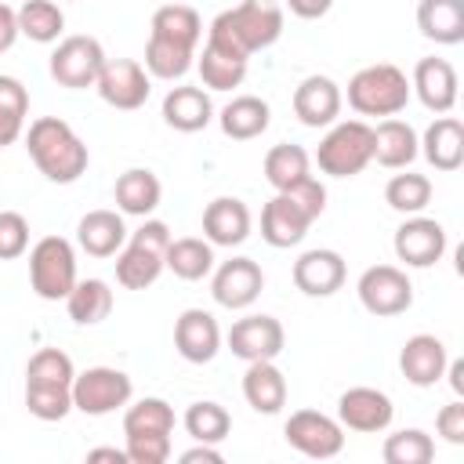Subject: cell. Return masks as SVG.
<instances>
[{
	"mask_svg": "<svg viewBox=\"0 0 464 464\" xmlns=\"http://www.w3.org/2000/svg\"><path fill=\"white\" fill-rule=\"evenodd\" d=\"M25 149H29V160L36 163V170L47 181H54V185L80 181V174L91 163L83 138L65 120H58V116L33 120L29 130H25Z\"/></svg>",
	"mask_w": 464,
	"mask_h": 464,
	"instance_id": "obj_1",
	"label": "cell"
},
{
	"mask_svg": "<svg viewBox=\"0 0 464 464\" xmlns=\"http://www.w3.org/2000/svg\"><path fill=\"white\" fill-rule=\"evenodd\" d=\"M279 36H283V7L268 4V0H243V4L221 11L207 29V40L236 51L243 58L272 47Z\"/></svg>",
	"mask_w": 464,
	"mask_h": 464,
	"instance_id": "obj_2",
	"label": "cell"
},
{
	"mask_svg": "<svg viewBox=\"0 0 464 464\" xmlns=\"http://www.w3.org/2000/svg\"><path fill=\"white\" fill-rule=\"evenodd\" d=\"M167 221H145L141 228L127 232V243L116 254V283L127 290H145L160 279L167 268V246H170Z\"/></svg>",
	"mask_w": 464,
	"mask_h": 464,
	"instance_id": "obj_3",
	"label": "cell"
},
{
	"mask_svg": "<svg viewBox=\"0 0 464 464\" xmlns=\"http://www.w3.org/2000/svg\"><path fill=\"white\" fill-rule=\"evenodd\" d=\"M410 102V76L392 65V62H377L359 69L348 80V105L359 116H399Z\"/></svg>",
	"mask_w": 464,
	"mask_h": 464,
	"instance_id": "obj_4",
	"label": "cell"
},
{
	"mask_svg": "<svg viewBox=\"0 0 464 464\" xmlns=\"http://www.w3.org/2000/svg\"><path fill=\"white\" fill-rule=\"evenodd\" d=\"M315 163L330 178H355L373 163V127L366 120L330 123L326 138L315 149Z\"/></svg>",
	"mask_w": 464,
	"mask_h": 464,
	"instance_id": "obj_5",
	"label": "cell"
},
{
	"mask_svg": "<svg viewBox=\"0 0 464 464\" xmlns=\"http://www.w3.org/2000/svg\"><path fill=\"white\" fill-rule=\"evenodd\" d=\"M29 283L44 301H65L76 286V250L65 236H44L29 250Z\"/></svg>",
	"mask_w": 464,
	"mask_h": 464,
	"instance_id": "obj_6",
	"label": "cell"
},
{
	"mask_svg": "<svg viewBox=\"0 0 464 464\" xmlns=\"http://www.w3.org/2000/svg\"><path fill=\"white\" fill-rule=\"evenodd\" d=\"M130 395H134V384L116 366H91L72 377V410H80L87 417L116 413L120 406L130 402Z\"/></svg>",
	"mask_w": 464,
	"mask_h": 464,
	"instance_id": "obj_7",
	"label": "cell"
},
{
	"mask_svg": "<svg viewBox=\"0 0 464 464\" xmlns=\"http://www.w3.org/2000/svg\"><path fill=\"white\" fill-rule=\"evenodd\" d=\"M105 65V47L94 40V36H65L58 40V47L51 51V80L58 87H69V91H83V87H94L98 83V72Z\"/></svg>",
	"mask_w": 464,
	"mask_h": 464,
	"instance_id": "obj_8",
	"label": "cell"
},
{
	"mask_svg": "<svg viewBox=\"0 0 464 464\" xmlns=\"http://www.w3.org/2000/svg\"><path fill=\"white\" fill-rule=\"evenodd\" d=\"M359 304L370 315H402L413 304V283L399 265H370L355 283Z\"/></svg>",
	"mask_w": 464,
	"mask_h": 464,
	"instance_id": "obj_9",
	"label": "cell"
},
{
	"mask_svg": "<svg viewBox=\"0 0 464 464\" xmlns=\"http://www.w3.org/2000/svg\"><path fill=\"white\" fill-rule=\"evenodd\" d=\"M283 439L297 453H304L312 460H330V457H337L344 450L341 420H334V417H326L319 410H294L286 417V424H283Z\"/></svg>",
	"mask_w": 464,
	"mask_h": 464,
	"instance_id": "obj_10",
	"label": "cell"
},
{
	"mask_svg": "<svg viewBox=\"0 0 464 464\" xmlns=\"http://www.w3.org/2000/svg\"><path fill=\"white\" fill-rule=\"evenodd\" d=\"M98 98L112 109H141L149 102V91H152V76L145 72L141 62L134 58H105L102 72H98V83H94Z\"/></svg>",
	"mask_w": 464,
	"mask_h": 464,
	"instance_id": "obj_11",
	"label": "cell"
},
{
	"mask_svg": "<svg viewBox=\"0 0 464 464\" xmlns=\"http://www.w3.org/2000/svg\"><path fill=\"white\" fill-rule=\"evenodd\" d=\"M395 257L406 265V268H431L435 261H442L446 254V228L435 221V218H424V214H410L399 228H395Z\"/></svg>",
	"mask_w": 464,
	"mask_h": 464,
	"instance_id": "obj_12",
	"label": "cell"
},
{
	"mask_svg": "<svg viewBox=\"0 0 464 464\" xmlns=\"http://www.w3.org/2000/svg\"><path fill=\"white\" fill-rule=\"evenodd\" d=\"M225 344L236 359L243 362H257V359H276L286 344L283 323L276 315H243L232 323V330L225 334Z\"/></svg>",
	"mask_w": 464,
	"mask_h": 464,
	"instance_id": "obj_13",
	"label": "cell"
},
{
	"mask_svg": "<svg viewBox=\"0 0 464 464\" xmlns=\"http://www.w3.org/2000/svg\"><path fill=\"white\" fill-rule=\"evenodd\" d=\"M265 290V272L254 257H232V261H221L214 279H210V294L221 308H250Z\"/></svg>",
	"mask_w": 464,
	"mask_h": 464,
	"instance_id": "obj_14",
	"label": "cell"
},
{
	"mask_svg": "<svg viewBox=\"0 0 464 464\" xmlns=\"http://www.w3.org/2000/svg\"><path fill=\"white\" fill-rule=\"evenodd\" d=\"M392 417H395V406L381 388L359 384V388L341 392V399H337V420L348 431L377 435V431H384L392 424Z\"/></svg>",
	"mask_w": 464,
	"mask_h": 464,
	"instance_id": "obj_15",
	"label": "cell"
},
{
	"mask_svg": "<svg viewBox=\"0 0 464 464\" xmlns=\"http://www.w3.org/2000/svg\"><path fill=\"white\" fill-rule=\"evenodd\" d=\"M312 221H315V218H312L290 192H276V196L265 203V210H261V239H265L268 246H276V250L297 246V243L304 239V232H308Z\"/></svg>",
	"mask_w": 464,
	"mask_h": 464,
	"instance_id": "obj_16",
	"label": "cell"
},
{
	"mask_svg": "<svg viewBox=\"0 0 464 464\" xmlns=\"http://www.w3.org/2000/svg\"><path fill=\"white\" fill-rule=\"evenodd\" d=\"M344 257L330 246H315V250H304L297 261H294V286L308 297H330L344 286Z\"/></svg>",
	"mask_w": 464,
	"mask_h": 464,
	"instance_id": "obj_17",
	"label": "cell"
},
{
	"mask_svg": "<svg viewBox=\"0 0 464 464\" xmlns=\"http://www.w3.org/2000/svg\"><path fill=\"white\" fill-rule=\"evenodd\" d=\"M410 91L420 98V105L435 116H446L457 105V69L446 58H420L410 76Z\"/></svg>",
	"mask_w": 464,
	"mask_h": 464,
	"instance_id": "obj_18",
	"label": "cell"
},
{
	"mask_svg": "<svg viewBox=\"0 0 464 464\" xmlns=\"http://www.w3.org/2000/svg\"><path fill=\"white\" fill-rule=\"evenodd\" d=\"M341 87L330 80V76H304L297 87H294V116L304 123V127H330L337 123L341 116Z\"/></svg>",
	"mask_w": 464,
	"mask_h": 464,
	"instance_id": "obj_19",
	"label": "cell"
},
{
	"mask_svg": "<svg viewBox=\"0 0 464 464\" xmlns=\"http://www.w3.org/2000/svg\"><path fill=\"white\" fill-rule=\"evenodd\" d=\"M174 348L185 362H210L221 352V326L203 308H185L174 323Z\"/></svg>",
	"mask_w": 464,
	"mask_h": 464,
	"instance_id": "obj_20",
	"label": "cell"
},
{
	"mask_svg": "<svg viewBox=\"0 0 464 464\" xmlns=\"http://www.w3.org/2000/svg\"><path fill=\"white\" fill-rule=\"evenodd\" d=\"M446 344L435 334H413L399 352V370L413 388H431L446 373Z\"/></svg>",
	"mask_w": 464,
	"mask_h": 464,
	"instance_id": "obj_21",
	"label": "cell"
},
{
	"mask_svg": "<svg viewBox=\"0 0 464 464\" xmlns=\"http://www.w3.org/2000/svg\"><path fill=\"white\" fill-rule=\"evenodd\" d=\"M250 236V207L236 196H218L203 210V239L210 246H239Z\"/></svg>",
	"mask_w": 464,
	"mask_h": 464,
	"instance_id": "obj_22",
	"label": "cell"
},
{
	"mask_svg": "<svg viewBox=\"0 0 464 464\" xmlns=\"http://www.w3.org/2000/svg\"><path fill=\"white\" fill-rule=\"evenodd\" d=\"M76 243L91 257H116L120 246L127 243V225L120 210H87L76 225Z\"/></svg>",
	"mask_w": 464,
	"mask_h": 464,
	"instance_id": "obj_23",
	"label": "cell"
},
{
	"mask_svg": "<svg viewBox=\"0 0 464 464\" xmlns=\"http://www.w3.org/2000/svg\"><path fill=\"white\" fill-rule=\"evenodd\" d=\"M163 120H167V127H174V130H181V134L203 130V127L214 120L210 94H207L203 87H192V83L170 87V91L163 94Z\"/></svg>",
	"mask_w": 464,
	"mask_h": 464,
	"instance_id": "obj_24",
	"label": "cell"
},
{
	"mask_svg": "<svg viewBox=\"0 0 464 464\" xmlns=\"http://www.w3.org/2000/svg\"><path fill=\"white\" fill-rule=\"evenodd\" d=\"M420 152V138L417 130L399 120V116H384L377 127H373V160L388 170H402L417 160Z\"/></svg>",
	"mask_w": 464,
	"mask_h": 464,
	"instance_id": "obj_25",
	"label": "cell"
},
{
	"mask_svg": "<svg viewBox=\"0 0 464 464\" xmlns=\"http://www.w3.org/2000/svg\"><path fill=\"white\" fill-rule=\"evenodd\" d=\"M243 399L250 402V410L272 417L286 406V377L283 370L276 366V359H257V362H246V373H243Z\"/></svg>",
	"mask_w": 464,
	"mask_h": 464,
	"instance_id": "obj_26",
	"label": "cell"
},
{
	"mask_svg": "<svg viewBox=\"0 0 464 464\" xmlns=\"http://www.w3.org/2000/svg\"><path fill=\"white\" fill-rule=\"evenodd\" d=\"M420 152L442 174L460 170V163H464V123L457 116H450V112L439 116L435 123H428V130L420 138Z\"/></svg>",
	"mask_w": 464,
	"mask_h": 464,
	"instance_id": "obj_27",
	"label": "cell"
},
{
	"mask_svg": "<svg viewBox=\"0 0 464 464\" xmlns=\"http://www.w3.org/2000/svg\"><path fill=\"white\" fill-rule=\"evenodd\" d=\"M160 196H163V185L149 167H130L112 185V199L120 214H134V218H149L160 207Z\"/></svg>",
	"mask_w": 464,
	"mask_h": 464,
	"instance_id": "obj_28",
	"label": "cell"
},
{
	"mask_svg": "<svg viewBox=\"0 0 464 464\" xmlns=\"http://www.w3.org/2000/svg\"><path fill=\"white\" fill-rule=\"evenodd\" d=\"M268 120H272V109H268V102L257 98V94H239V98H232V102L221 109V116H218L225 138H232V141L261 138V134L268 130Z\"/></svg>",
	"mask_w": 464,
	"mask_h": 464,
	"instance_id": "obj_29",
	"label": "cell"
},
{
	"mask_svg": "<svg viewBox=\"0 0 464 464\" xmlns=\"http://www.w3.org/2000/svg\"><path fill=\"white\" fill-rule=\"evenodd\" d=\"M417 29L435 44H460L464 40V0H420L417 4Z\"/></svg>",
	"mask_w": 464,
	"mask_h": 464,
	"instance_id": "obj_30",
	"label": "cell"
},
{
	"mask_svg": "<svg viewBox=\"0 0 464 464\" xmlns=\"http://www.w3.org/2000/svg\"><path fill=\"white\" fill-rule=\"evenodd\" d=\"M246 62L250 58H243V54H236V51L207 40L196 69H199L203 87H210V91H232V87H239L246 80Z\"/></svg>",
	"mask_w": 464,
	"mask_h": 464,
	"instance_id": "obj_31",
	"label": "cell"
},
{
	"mask_svg": "<svg viewBox=\"0 0 464 464\" xmlns=\"http://www.w3.org/2000/svg\"><path fill=\"white\" fill-rule=\"evenodd\" d=\"M149 36H160V40H170V44H181V47H192V51H196V44L203 40V18L196 14L192 4L170 0V4L156 7V14H152V33H149Z\"/></svg>",
	"mask_w": 464,
	"mask_h": 464,
	"instance_id": "obj_32",
	"label": "cell"
},
{
	"mask_svg": "<svg viewBox=\"0 0 464 464\" xmlns=\"http://www.w3.org/2000/svg\"><path fill=\"white\" fill-rule=\"evenodd\" d=\"M304 178H312V156L301 149V145H272L265 152V181L276 188V192H286L294 185H301Z\"/></svg>",
	"mask_w": 464,
	"mask_h": 464,
	"instance_id": "obj_33",
	"label": "cell"
},
{
	"mask_svg": "<svg viewBox=\"0 0 464 464\" xmlns=\"http://www.w3.org/2000/svg\"><path fill=\"white\" fill-rule=\"evenodd\" d=\"M65 312L76 326H94L109 319L112 312V290L105 279H76V286L65 297Z\"/></svg>",
	"mask_w": 464,
	"mask_h": 464,
	"instance_id": "obj_34",
	"label": "cell"
},
{
	"mask_svg": "<svg viewBox=\"0 0 464 464\" xmlns=\"http://www.w3.org/2000/svg\"><path fill=\"white\" fill-rule=\"evenodd\" d=\"M167 268L185 279V283H196L203 276H210L214 268V246L199 236H181V239H170L167 246Z\"/></svg>",
	"mask_w": 464,
	"mask_h": 464,
	"instance_id": "obj_35",
	"label": "cell"
},
{
	"mask_svg": "<svg viewBox=\"0 0 464 464\" xmlns=\"http://www.w3.org/2000/svg\"><path fill=\"white\" fill-rule=\"evenodd\" d=\"M18 14V33L29 36L33 44H54L65 29V14L54 0H22Z\"/></svg>",
	"mask_w": 464,
	"mask_h": 464,
	"instance_id": "obj_36",
	"label": "cell"
},
{
	"mask_svg": "<svg viewBox=\"0 0 464 464\" xmlns=\"http://www.w3.org/2000/svg\"><path fill=\"white\" fill-rule=\"evenodd\" d=\"M174 410L160 395H145L123 410V435H170Z\"/></svg>",
	"mask_w": 464,
	"mask_h": 464,
	"instance_id": "obj_37",
	"label": "cell"
},
{
	"mask_svg": "<svg viewBox=\"0 0 464 464\" xmlns=\"http://www.w3.org/2000/svg\"><path fill=\"white\" fill-rule=\"evenodd\" d=\"M192 58H196L192 47H181V44H170L160 36H149V44H145V72L156 80H181L196 65Z\"/></svg>",
	"mask_w": 464,
	"mask_h": 464,
	"instance_id": "obj_38",
	"label": "cell"
},
{
	"mask_svg": "<svg viewBox=\"0 0 464 464\" xmlns=\"http://www.w3.org/2000/svg\"><path fill=\"white\" fill-rule=\"evenodd\" d=\"M384 203L399 214H420L431 203V181L424 174H413L402 167V174H392V181L384 185Z\"/></svg>",
	"mask_w": 464,
	"mask_h": 464,
	"instance_id": "obj_39",
	"label": "cell"
},
{
	"mask_svg": "<svg viewBox=\"0 0 464 464\" xmlns=\"http://www.w3.org/2000/svg\"><path fill=\"white\" fill-rule=\"evenodd\" d=\"M185 431L196 439V442H221V439H228V431H232V417H228V410L221 406V402H214V399H199V402H192L188 410H185Z\"/></svg>",
	"mask_w": 464,
	"mask_h": 464,
	"instance_id": "obj_40",
	"label": "cell"
},
{
	"mask_svg": "<svg viewBox=\"0 0 464 464\" xmlns=\"http://www.w3.org/2000/svg\"><path fill=\"white\" fill-rule=\"evenodd\" d=\"M76 366L62 348H40L25 366V384L40 388H72Z\"/></svg>",
	"mask_w": 464,
	"mask_h": 464,
	"instance_id": "obj_41",
	"label": "cell"
},
{
	"mask_svg": "<svg viewBox=\"0 0 464 464\" xmlns=\"http://www.w3.org/2000/svg\"><path fill=\"white\" fill-rule=\"evenodd\" d=\"M381 457L388 464H428L435 457V442L428 431L420 428H402V431H392L381 446Z\"/></svg>",
	"mask_w": 464,
	"mask_h": 464,
	"instance_id": "obj_42",
	"label": "cell"
},
{
	"mask_svg": "<svg viewBox=\"0 0 464 464\" xmlns=\"http://www.w3.org/2000/svg\"><path fill=\"white\" fill-rule=\"evenodd\" d=\"M25 410L36 420H62L72 410V388H40L25 384Z\"/></svg>",
	"mask_w": 464,
	"mask_h": 464,
	"instance_id": "obj_43",
	"label": "cell"
},
{
	"mask_svg": "<svg viewBox=\"0 0 464 464\" xmlns=\"http://www.w3.org/2000/svg\"><path fill=\"white\" fill-rule=\"evenodd\" d=\"M29 250V221L18 210H0V261H14Z\"/></svg>",
	"mask_w": 464,
	"mask_h": 464,
	"instance_id": "obj_44",
	"label": "cell"
},
{
	"mask_svg": "<svg viewBox=\"0 0 464 464\" xmlns=\"http://www.w3.org/2000/svg\"><path fill=\"white\" fill-rule=\"evenodd\" d=\"M123 450L130 464H163L170 457V435H127Z\"/></svg>",
	"mask_w": 464,
	"mask_h": 464,
	"instance_id": "obj_45",
	"label": "cell"
},
{
	"mask_svg": "<svg viewBox=\"0 0 464 464\" xmlns=\"http://www.w3.org/2000/svg\"><path fill=\"white\" fill-rule=\"evenodd\" d=\"M435 431H439L450 446H464V402H460V399H453V402H446V406L439 410Z\"/></svg>",
	"mask_w": 464,
	"mask_h": 464,
	"instance_id": "obj_46",
	"label": "cell"
},
{
	"mask_svg": "<svg viewBox=\"0 0 464 464\" xmlns=\"http://www.w3.org/2000/svg\"><path fill=\"white\" fill-rule=\"evenodd\" d=\"M0 112H11V116H22L29 112V91L22 80L14 76H0Z\"/></svg>",
	"mask_w": 464,
	"mask_h": 464,
	"instance_id": "obj_47",
	"label": "cell"
},
{
	"mask_svg": "<svg viewBox=\"0 0 464 464\" xmlns=\"http://www.w3.org/2000/svg\"><path fill=\"white\" fill-rule=\"evenodd\" d=\"M283 4H286L290 14H297V18H304V22L323 18V14L334 7V0H283Z\"/></svg>",
	"mask_w": 464,
	"mask_h": 464,
	"instance_id": "obj_48",
	"label": "cell"
},
{
	"mask_svg": "<svg viewBox=\"0 0 464 464\" xmlns=\"http://www.w3.org/2000/svg\"><path fill=\"white\" fill-rule=\"evenodd\" d=\"M18 36H22V33H18V14L0 0V54L11 51V44H14Z\"/></svg>",
	"mask_w": 464,
	"mask_h": 464,
	"instance_id": "obj_49",
	"label": "cell"
},
{
	"mask_svg": "<svg viewBox=\"0 0 464 464\" xmlns=\"http://www.w3.org/2000/svg\"><path fill=\"white\" fill-rule=\"evenodd\" d=\"M221 464L225 457H221V450H214V442H196L192 450H185L181 453V464Z\"/></svg>",
	"mask_w": 464,
	"mask_h": 464,
	"instance_id": "obj_50",
	"label": "cell"
},
{
	"mask_svg": "<svg viewBox=\"0 0 464 464\" xmlns=\"http://www.w3.org/2000/svg\"><path fill=\"white\" fill-rule=\"evenodd\" d=\"M22 134H25V120L22 116H11V112H0V149L4 145H14Z\"/></svg>",
	"mask_w": 464,
	"mask_h": 464,
	"instance_id": "obj_51",
	"label": "cell"
},
{
	"mask_svg": "<svg viewBox=\"0 0 464 464\" xmlns=\"http://www.w3.org/2000/svg\"><path fill=\"white\" fill-rule=\"evenodd\" d=\"M442 377H450V388H453V395L460 399V395H464V359L446 362V373H442Z\"/></svg>",
	"mask_w": 464,
	"mask_h": 464,
	"instance_id": "obj_52",
	"label": "cell"
},
{
	"mask_svg": "<svg viewBox=\"0 0 464 464\" xmlns=\"http://www.w3.org/2000/svg\"><path fill=\"white\" fill-rule=\"evenodd\" d=\"M87 460H116V464H130L127 460V450H116V446H98L87 453Z\"/></svg>",
	"mask_w": 464,
	"mask_h": 464,
	"instance_id": "obj_53",
	"label": "cell"
},
{
	"mask_svg": "<svg viewBox=\"0 0 464 464\" xmlns=\"http://www.w3.org/2000/svg\"><path fill=\"white\" fill-rule=\"evenodd\" d=\"M178 4H185V0H178Z\"/></svg>",
	"mask_w": 464,
	"mask_h": 464,
	"instance_id": "obj_54",
	"label": "cell"
}]
</instances>
